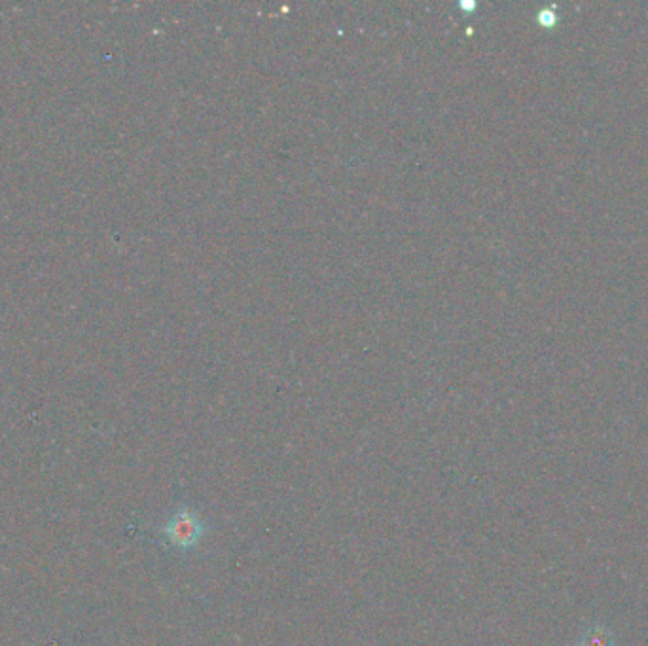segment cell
I'll return each mask as SVG.
<instances>
[{
  "mask_svg": "<svg viewBox=\"0 0 648 646\" xmlns=\"http://www.w3.org/2000/svg\"><path fill=\"white\" fill-rule=\"evenodd\" d=\"M575 646H616V639L611 629L594 624L580 631Z\"/></svg>",
  "mask_w": 648,
  "mask_h": 646,
  "instance_id": "7a4b0ae2",
  "label": "cell"
},
{
  "mask_svg": "<svg viewBox=\"0 0 648 646\" xmlns=\"http://www.w3.org/2000/svg\"><path fill=\"white\" fill-rule=\"evenodd\" d=\"M162 533L171 542V546L186 552L198 546L207 533V525L201 520L198 510L180 506L167 523L162 525Z\"/></svg>",
  "mask_w": 648,
  "mask_h": 646,
  "instance_id": "6da1fadb",
  "label": "cell"
}]
</instances>
